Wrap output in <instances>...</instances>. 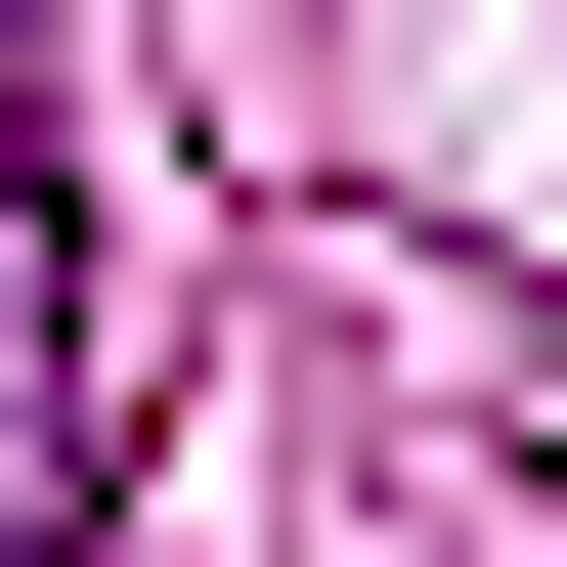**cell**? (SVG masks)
Segmentation results:
<instances>
[{"label": "cell", "instance_id": "obj_1", "mask_svg": "<svg viewBox=\"0 0 567 567\" xmlns=\"http://www.w3.org/2000/svg\"><path fill=\"white\" fill-rule=\"evenodd\" d=\"M0 567H87V262H44V132H0Z\"/></svg>", "mask_w": 567, "mask_h": 567}]
</instances>
